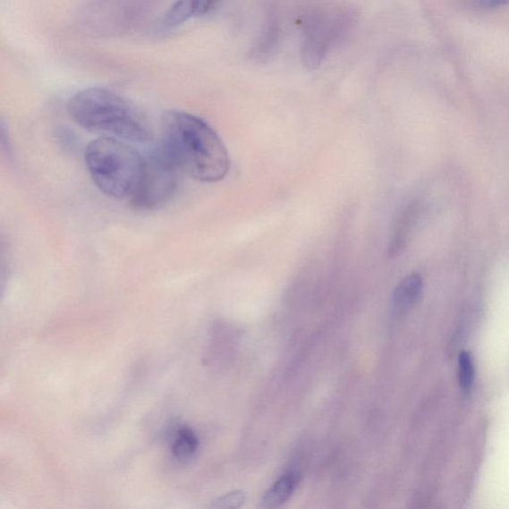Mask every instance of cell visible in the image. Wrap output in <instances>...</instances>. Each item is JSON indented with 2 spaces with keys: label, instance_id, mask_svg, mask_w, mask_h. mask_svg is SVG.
Masks as SVG:
<instances>
[{
  "label": "cell",
  "instance_id": "cell-3",
  "mask_svg": "<svg viewBox=\"0 0 509 509\" xmlns=\"http://www.w3.org/2000/svg\"><path fill=\"white\" fill-rule=\"evenodd\" d=\"M85 163L98 189L121 199L131 198L136 191L144 157L119 139L101 137L87 146Z\"/></svg>",
  "mask_w": 509,
  "mask_h": 509
},
{
  "label": "cell",
  "instance_id": "cell-5",
  "mask_svg": "<svg viewBox=\"0 0 509 509\" xmlns=\"http://www.w3.org/2000/svg\"><path fill=\"white\" fill-rule=\"evenodd\" d=\"M330 30L320 16L311 15L305 24V38L301 46V62L310 70L318 69L327 50Z\"/></svg>",
  "mask_w": 509,
  "mask_h": 509
},
{
  "label": "cell",
  "instance_id": "cell-9",
  "mask_svg": "<svg viewBox=\"0 0 509 509\" xmlns=\"http://www.w3.org/2000/svg\"><path fill=\"white\" fill-rule=\"evenodd\" d=\"M199 441L192 428L182 426L176 428L172 439V452L177 459L185 461L198 452Z\"/></svg>",
  "mask_w": 509,
  "mask_h": 509
},
{
  "label": "cell",
  "instance_id": "cell-12",
  "mask_svg": "<svg viewBox=\"0 0 509 509\" xmlns=\"http://www.w3.org/2000/svg\"><path fill=\"white\" fill-rule=\"evenodd\" d=\"M0 157L7 163H13L15 158L11 133L2 118H0Z\"/></svg>",
  "mask_w": 509,
  "mask_h": 509
},
{
  "label": "cell",
  "instance_id": "cell-14",
  "mask_svg": "<svg viewBox=\"0 0 509 509\" xmlns=\"http://www.w3.org/2000/svg\"><path fill=\"white\" fill-rule=\"evenodd\" d=\"M58 140L61 142L62 148L70 150L75 148L77 142L73 131H71L66 128H62L59 131Z\"/></svg>",
  "mask_w": 509,
  "mask_h": 509
},
{
  "label": "cell",
  "instance_id": "cell-11",
  "mask_svg": "<svg viewBox=\"0 0 509 509\" xmlns=\"http://www.w3.org/2000/svg\"><path fill=\"white\" fill-rule=\"evenodd\" d=\"M246 500V495L242 490H233L225 496L214 499L209 508L212 509H238L242 506Z\"/></svg>",
  "mask_w": 509,
  "mask_h": 509
},
{
  "label": "cell",
  "instance_id": "cell-4",
  "mask_svg": "<svg viewBox=\"0 0 509 509\" xmlns=\"http://www.w3.org/2000/svg\"><path fill=\"white\" fill-rule=\"evenodd\" d=\"M182 171L162 147L144 158V167L137 189L131 196L132 207L154 210L173 198Z\"/></svg>",
  "mask_w": 509,
  "mask_h": 509
},
{
  "label": "cell",
  "instance_id": "cell-6",
  "mask_svg": "<svg viewBox=\"0 0 509 509\" xmlns=\"http://www.w3.org/2000/svg\"><path fill=\"white\" fill-rule=\"evenodd\" d=\"M220 0H177L163 16L162 28L173 30L190 21L209 13Z\"/></svg>",
  "mask_w": 509,
  "mask_h": 509
},
{
  "label": "cell",
  "instance_id": "cell-13",
  "mask_svg": "<svg viewBox=\"0 0 509 509\" xmlns=\"http://www.w3.org/2000/svg\"><path fill=\"white\" fill-rule=\"evenodd\" d=\"M10 252L8 245L3 237H0V298L6 288L8 270H10Z\"/></svg>",
  "mask_w": 509,
  "mask_h": 509
},
{
  "label": "cell",
  "instance_id": "cell-10",
  "mask_svg": "<svg viewBox=\"0 0 509 509\" xmlns=\"http://www.w3.org/2000/svg\"><path fill=\"white\" fill-rule=\"evenodd\" d=\"M476 369L471 352L462 351L458 355V381L464 394H469L475 383Z\"/></svg>",
  "mask_w": 509,
  "mask_h": 509
},
{
  "label": "cell",
  "instance_id": "cell-15",
  "mask_svg": "<svg viewBox=\"0 0 509 509\" xmlns=\"http://www.w3.org/2000/svg\"><path fill=\"white\" fill-rule=\"evenodd\" d=\"M507 2L508 0H473V4L482 10H493V8L505 5Z\"/></svg>",
  "mask_w": 509,
  "mask_h": 509
},
{
  "label": "cell",
  "instance_id": "cell-8",
  "mask_svg": "<svg viewBox=\"0 0 509 509\" xmlns=\"http://www.w3.org/2000/svg\"><path fill=\"white\" fill-rule=\"evenodd\" d=\"M300 475L294 471L285 472L263 496L261 507L266 509L278 508L284 505L296 491Z\"/></svg>",
  "mask_w": 509,
  "mask_h": 509
},
{
  "label": "cell",
  "instance_id": "cell-7",
  "mask_svg": "<svg viewBox=\"0 0 509 509\" xmlns=\"http://www.w3.org/2000/svg\"><path fill=\"white\" fill-rule=\"evenodd\" d=\"M423 278L419 274H411L397 285L392 298V315L399 318L415 306L423 291Z\"/></svg>",
  "mask_w": 509,
  "mask_h": 509
},
{
  "label": "cell",
  "instance_id": "cell-1",
  "mask_svg": "<svg viewBox=\"0 0 509 509\" xmlns=\"http://www.w3.org/2000/svg\"><path fill=\"white\" fill-rule=\"evenodd\" d=\"M162 147L182 173L202 182H217L229 173L230 158L209 124L190 113L169 110L162 118Z\"/></svg>",
  "mask_w": 509,
  "mask_h": 509
},
{
  "label": "cell",
  "instance_id": "cell-2",
  "mask_svg": "<svg viewBox=\"0 0 509 509\" xmlns=\"http://www.w3.org/2000/svg\"><path fill=\"white\" fill-rule=\"evenodd\" d=\"M68 113L80 126L103 137L147 142L153 131L144 115L117 94L103 88H89L68 102Z\"/></svg>",
  "mask_w": 509,
  "mask_h": 509
}]
</instances>
